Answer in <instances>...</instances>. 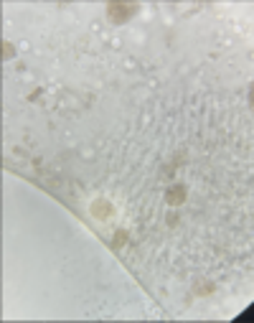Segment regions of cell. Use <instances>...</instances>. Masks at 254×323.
<instances>
[{
	"label": "cell",
	"mask_w": 254,
	"mask_h": 323,
	"mask_svg": "<svg viewBox=\"0 0 254 323\" xmlns=\"http://www.w3.org/2000/svg\"><path fill=\"white\" fill-rule=\"evenodd\" d=\"M135 13H137V5H120V3L107 5V15L115 20V23H125V20H130Z\"/></svg>",
	"instance_id": "obj_1"
},
{
	"label": "cell",
	"mask_w": 254,
	"mask_h": 323,
	"mask_svg": "<svg viewBox=\"0 0 254 323\" xmlns=\"http://www.w3.org/2000/svg\"><path fill=\"white\" fill-rule=\"evenodd\" d=\"M165 201L171 204V206H181L186 201V186L183 183H176L173 188H168L165 191Z\"/></svg>",
	"instance_id": "obj_2"
},
{
	"label": "cell",
	"mask_w": 254,
	"mask_h": 323,
	"mask_svg": "<svg viewBox=\"0 0 254 323\" xmlns=\"http://www.w3.org/2000/svg\"><path fill=\"white\" fill-rule=\"evenodd\" d=\"M92 211H94V217H97V219H107V217H112V206H110V201H104V199L94 201Z\"/></svg>",
	"instance_id": "obj_3"
},
{
	"label": "cell",
	"mask_w": 254,
	"mask_h": 323,
	"mask_svg": "<svg viewBox=\"0 0 254 323\" xmlns=\"http://www.w3.org/2000/svg\"><path fill=\"white\" fill-rule=\"evenodd\" d=\"M125 240H127V232H117V234H115V247H122Z\"/></svg>",
	"instance_id": "obj_4"
},
{
	"label": "cell",
	"mask_w": 254,
	"mask_h": 323,
	"mask_svg": "<svg viewBox=\"0 0 254 323\" xmlns=\"http://www.w3.org/2000/svg\"><path fill=\"white\" fill-rule=\"evenodd\" d=\"M3 56H13V46L10 44H3Z\"/></svg>",
	"instance_id": "obj_5"
}]
</instances>
